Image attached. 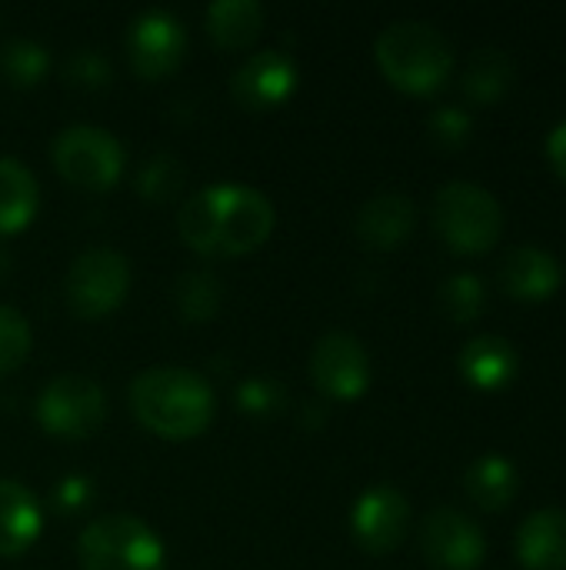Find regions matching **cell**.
<instances>
[{"mask_svg": "<svg viewBox=\"0 0 566 570\" xmlns=\"http://www.w3.org/2000/svg\"><path fill=\"white\" fill-rule=\"evenodd\" d=\"M277 210L267 194L247 184H210L190 194L177 214L180 240L203 257H240L264 247Z\"/></svg>", "mask_w": 566, "mask_h": 570, "instance_id": "obj_1", "label": "cell"}, {"mask_svg": "<svg viewBox=\"0 0 566 570\" xmlns=\"http://www.w3.org/2000/svg\"><path fill=\"white\" fill-rule=\"evenodd\" d=\"M127 397L140 428L170 441L203 434L217 414L214 387L190 367H147L130 381Z\"/></svg>", "mask_w": 566, "mask_h": 570, "instance_id": "obj_2", "label": "cell"}, {"mask_svg": "<svg viewBox=\"0 0 566 570\" xmlns=\"http://www.w3.org/2000/svg\"><path fill=\"white\" fill-rule=\"evenodd\" d=\"M374 57L384 77L407 94H434L454 70L450 40L427 20H394L377 33Z\"/></svg>", "mask_w": 566, "mask_h": 570, "instance_id": "obj_3", "label": "cell"}, {"mask_svg": "<svg viewBox=\"0 0 566 570\" xmlns=\"http://www.w3.org/2000/svg\"><path fill=\"white\" fill-rule=\"evenodd\" d=\"M434 227L450 250L484 254L504 234V207L487 187L450 180L434 197Z\"/></svg>", "mask_w": 566, "mask_h": 570, "instance_id": "obj_4", "label": "cell"}, {"mask_svg": "<svg viewBox=\"0 0 566 570\" xmlns=\"http://www.w3.org/2000/svg\"><path fill=\"white\" fill-rule=\"evenodd\" d=\"M80 570H167L160 538L133 514H103L77 538Z\"/></svg>", "mask_w": 566, "mask_h": 570, "instance_id": "obj_5", "label": "cell"}, {"mask_svg": "<svg viewBox=\"0 0 566 570\" xmlns=\"http://www.w3.org/2000/svg\"><path fill=\"white\" fill-rule=\"evenodd\" d=\"M50 157L57 174L83 190H107L120 180L123 174V144L97 124H70L63 127L53 144Z\"/></svg>", "mask_w": 566, "mask_h": 570, "instance_id": "obj_6", "label": "cell"}, {"mask_svg": "<svg viewBox=\"0 0 566 570\" xmlns=\"http://www.w3.org/2000/svg\"><path fill=\"white\" fill-rule=\"evenodd\" d=\"M130 261L110 247H90L77 254L63 277V297L70 311L83 321L107 317L117 311L130 291Z\"/></svg>", "mask_w": 566, "mask_h": 570, "instance_id": "obj_7", "label": "cell"}, {"mask_svg": "<svg viewBox=\"0 0 566 570\" xmlns=\"http://www.w3.org/2000/svg\"><path fill=\"white\" fill-rule=\"evenodd\" d=\"M37 421L53 438H93L107 421V397L97 381L83 374H60L40 391Z\"/></svg>", "mask_w": 566, "mask_h": 570, "instance_id": "obj_8", "label": "cell"}, {"mask_svg": "<svg viewBox=\"0 0 566 570\" xmlns=\"http://www.w3.org/2000/svg\"><path fill=\"white\" fill-rule=\"evenodd\" d=\"M187 53V27L170 10H143L127 27V57L137 77L160 80L170 77Z\"/></svg>", "mask_w": 566, "mask_h": 570, "instance_id": "obj_9", "label": "cell"}, {"mask_svg": "<svg viewBox=\"0 0 566 570\" xmlns=\"http://www.w3.org/2000/svg\"><path fill=\"white\" fill-rule=\"evenodd\" d=\"M310 377L324 397L357 401L370 387V354L360 337L347 331H330L314 344Z\"/></svg>", "mask_w": 566, "mask_h": 570, "instance_id": "obj_10", "label": "cell"}, {"mask_svg": "<svg viewBox=\"0 0 566 570\" xmlns=\"http://www.w3.org/2000/svg\"><path fill=\"white\" fill-rule=\"evenodd\" d=\"M420 551L440 570H477L484 564V531L457 508H434L420 524Z\"/></svg>", "mask_w": 566, "mask_h": 570, "instance_id": "obj_11", "label": "cell"}, {"mask_svg": "<svg viewBox=\"0 0 566 570\" xmlns=\"http://www.w3.org/2000/svg\"><path fill=\"white\" fill-rule=\"evenodd\" d=\"M407 528H410V501L390 484H377V488L364 491L350 511L354 541L367 554L397 551L407 538Z\"/></svg>", "mask_w": 566, "mask_h": 570, "instance_id": "obj_12", "label": "cell"}, {"mask_svg": "<svg viewBox=\"0 0 566 570\" xmlns=\"http://www.w3.org/2000/svg\"><path fill=\"white\" fill-rule=\"evenodd\" d=\"M297 87V63L284 50L250 53L230 77V94L247 110H270L284 104Z\"/></svg>", "mask_w": 566, "mask_h": 570, "instance_id": "obj_13", "label": "cell"}, {"mask_svg": "<svg viewBox=\"0 0 566 570\" xmlns=\"http://www.w3.org/2000/svg\"><path fill=\"white\" fill-rule=\"evenodd\" d=\"M564 267L560 261L534 244L510 247L500 261V287L514 301H547L560 291Z\"/></svg>", "mask_w": 566, "mask_h": 570, "instance_id": "obj_14", "label": "cell"}, {"mask_svg": "<svg viewBox=\"0 0 566 570\" xmlns=\"http://www.w3.org/2000/svg\"><path fill=\"white\" fill-rule=\"evenodd\" d=\"M414 224H417V207L410 197H404L397 190H384V194L370 197L354 217V230H357L360 244L370 250L400 247L414 234Z\"/></svg>", "mask_w": 566, "mask_h": 570, "instance_id": "obj_15", "label": "cell"}, {"mask_svg": "<svg viewBox=\"0 0 566 570\" xmlns=\"http://www.w3.org/2000/svg\"><path fill=\"white\" fill-rule=\"evenodd\" d=\"M517 561L527 570H566V511L540 508L517 528Z\"/></svg>", "mask_w": 566, "mask_h": 570, "instance_id": "obj_16", "label": "cell"}, {"mask_svg": "<svg viewBox=\"0 0 566 570\" xmlns=\"http://www.w3.org/2000/svg\"><path fill=\"white\" fill-rule=\"evenodd\" d=\"M43 531V511L30 488L0 478V558L23 554Z\"/></svg>", "mask_w": 566, "mask_h": 570, "instance_id": "obj_17", "label": "cell"}, {"mask_svg": "<svg viewBox=\"0 0 566 570\" xmlns=\"http://www.w3.org/2000/svg\"><path fill=\"white\" fill-rule=\"evenodd\" d=\"M517 367H520L517 347L497 334H480V337L467 341L460 351V374L467 377V384H474L480 391L507 387L517 377Z\"/></svg>", "mask_w": 566, "mask_h": 570, "instance_id": "obj_18", "label": "cell"}, {"mask_svg": "<svg viewBox=\"0 0 566 570\" xmlns=\"http://www.w3.org/2000/svg\"><path fill=\"white\" fill-rule=\"evenodd\" d=\"M40 204L37 177L17 157H0V234L23 230Z\"/></svg>", "mask_w": 566, "mask_h": 570, "instance_id": "obj_19", "label": "cell"}, {"mask_svg": "<svg viewBox=\"0 0 566 570\" xmlns=\"http://www.w3.org/2000/svg\"><path fill=\"white\" fill-rule=\"evenodd\" d=\"M264 30V7L257 0H214L207 7V33L224 50L250 47Z\"/></svg>", "mask_w": 566, "mask_h": 570, "instance_id": "obj_20", "label": "cell"}, {"mask_svg": "<svg viewBox=\"0 0 566 570\" xmlns=\"http://www.w3.org/2000/svg\"><path fill=\"white\" fill-rule=\"evenodd\" d=\"M520 478L504 454H480L467 468V494L480 511H504L517 498Z\"/></svg>", "mask_w": 566, "mask_h": 570, "instance_id": "obj_21", "label": "cell"}, {"mask_svg": "<svg viewBox=\"0 0 566 570\" xmlns=\"http://www.w3.org/2000/svg\"><path fill=\"white\" fill-rule=\"evenodd\" d=\"M510 83H514V60L507 50L497 47H480L464 70V94L474 104L500 100L510 90Z\"/></svg>", "mask_w": 566, "mask_h": 570, "instance_id": "obj_22", "label": "cell"}, {"mask_svg": "<svg viewBox=\"0 0 566 570\" xmlns=\"http://www.w3.org/2000/svg\"><path fill=\"white\" fill-rule=\"evenodd\" d=\"M0 70L13 87H33L50 70V53L30 37H13L0 47Z\"/></svg>", "mask_w": 566, "mask_h": 570, "instance_id": "obj_23", "label": "cell"}, {"mask_svg": "<svg viewBox=\"0 0 566 570\" xmlns=\"http://www.w3.org/2000/svg\"><path fill=\"white\" fill-rule=\"evenodd\" d=\"M440 307L454 324H470L487 307V291L477 274H454L440 284Z\"/></svg>", "mask_w": 566, "mask_h": 570, "instance_id": "obj_24", "label": "cell"}, {"mask_svg": "<svg viewBox=\"0 0 566 570\" xmlns=\"http://www.w3.org/2000/svg\"><path fill=\"white\" fill-rule=\"evenodd\" d=\"M177 307L187 321H207L220 307V281L214 274H183L177 281Z\"/></svg>", "mask_w": 566, "mask_h": 570, "instance_id": "obj_25", "label": "cell"}, {"mask_svg": "<svg viewBox=\"0 0 566 570\" xmlns=\"http://www.w3.org/2000/svg\"><path fill=\"white\" fill-rule=\"evenodd\" d=\"M30 344H33V334H30L27 317L7 304H0V374L17 371L27 361Z\"/></svg>", "mask_w": 566, "mask_h": 570, "instance_id": "obj_26", "label": "cell"}, {"mask_svg": "<svg viewBox=\"0 0 566 570\" xmlns=\"http://www.w3.org/2000/svg\"><path fill=\"white\" fill-rule=\"evenodd\" d=\"M427 130L434 137V144L454 150V147H464L470 140V130H474V117L470 110L457 107V104H447V107H437L427 120Z\"/></svg>", "mask_w": 566, "mask_h": 570, "instance_id": "obj_27", "label": "cell"}, {"mask_svg": "<svg viewBox=\"0 0 566 570\" xmlns=\"http://www.w3.org/2000/svg\"><path fill=\"white\" fill-rule=\"evenodd\" d=\"M177 187H180V164L170 154L150 157L147 167L140 170V180H137V190L150 200H167L177 194Z\"/></svg>", "mask_w": 566, "mask_h": 570, "instance_id": "obj_28", "label": "cell"}, {"mask_svg": "<svg viewBox=\"0 0 566 570\" xmlns=\"http://www.w3.org/2000/svg\"><path fill=\"white\" fill-rule=\"evenodd\" d=\"M237 404H240V411H247L254 417L277 414L284 404V387L277 381H247L237 391Z\"/></svg>", "mask_w": 566, "mask_h": 570, "instance_id": "obj_29", "label": "cell"}, {"mask_svg": "<svg viewBox=\"0 0 566 570\" xmlns=\"http://www.w3.org/2000/svg\"><path fill=\"white\" fill-rule=\"evenodd\" d=\"M67 80L83 87H100L110 80V63L97 50H73L67 60Z\"/></svg>", "mask_w": 566, "mask_h": 570, "instance_id": "obj_30", "label": "cell"}, {"mask_svg": "<svg viewBox=\"0 0 566 570\" xmlns=\"http://www.w3.org/2000/svg\"><path fill=\"white\" fill-rule=\"evenodd\" d=\"M90 498H93L90 481H87V478H77V474H73V478H63V481L53 488V504H57L60 511H67V514L87 508Z\"/></svg>", "mask_w": 566, "mask_h": 570, "instance_id": "obj_31", "label": "cell"}, {"mask_svg": "<svg viewBox=\"0 0 566 570\" xmlns=\"http://www.w3.org/2000/svg\"><path fill=\"white\" fill-rule=\"evenodd\" d=\"M547 160L557 170V177L566 180V120H560L550 134H547Z\"/></svg>", "mask_w": 566, "mask_h": 570, "instance_id": "obj_32", "label": "cell"}]
</instances>
